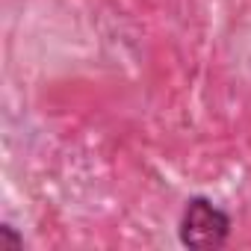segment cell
<instances>
[{"mask_svg": "<svg viewBox=\"0 0 251 251\" xmlns=\"http://www.w3.org/2000/svg\"><path fill=\"white\" fill-rule=\"evenodd\" d=\"M0 239H3L9 248H15V251H18V248H24V236H21V233H18V230H15L9 222H3V225H0Z\"/></svg>", "mask_w": 251, "mask_h": 251, "instance_id": "7a4b0ae2", "label": "cell"}, {"mask_svg": "<svg viewBox=\"0 0 251 251\" xmlns=\"http://www.w3.org/2000/svg\"><path fill=\"white\" fill-rule=\"evenodd\" d=\"M230 213L222 210L216 201L204 195H192L183 204L180 222H177V236L186 248L195 251H216L230 239Z\"/></svg>", "mask_w": 251, "mask_h": 251, "instance_id": "6da1fadb", "label": "cell"}]
</instances>
